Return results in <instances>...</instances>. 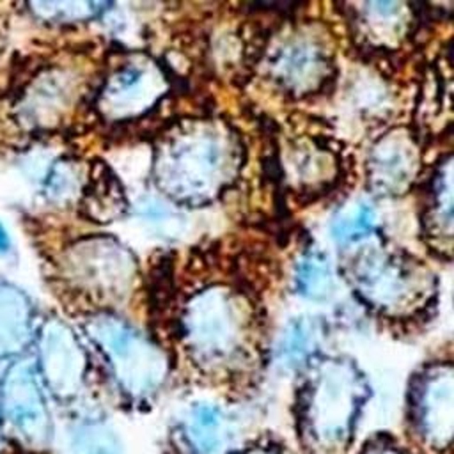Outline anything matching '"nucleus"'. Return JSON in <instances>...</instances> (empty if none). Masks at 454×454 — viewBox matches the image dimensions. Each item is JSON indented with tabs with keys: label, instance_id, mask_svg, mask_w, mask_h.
I'll use <instances>...</instances> for the list:
<instances>
[{
	"label": "nucleus",
	"instance_id": "nucleus-5",
	"mask_svg": "<svg viewBox=\"0 0 454 454\" xmlns=\"http://www.w3.org/2000/svg\"><path fill=\"white\" fill-rule=\"evenodd\" d=\"M37 374L55 399H73L85 381V353L73 332L59 323L48 321L37 339Z\"/></svg>",
	"mask_w": 454,
	"mask_h": 454
},
{
	"label": "nucleus",
	"instance_id": "nucleus-3",
	"mask_svg": "<svg viewBox=\"0 0 454 454\" xmlns=\"http://www.w3.org/2000/svg\"><path fill=\"white\" fill-rule=\"evenodd\" d=\"M89 333L106 360L115 383L133 401H144L156 388L160 369L156 355L126 325L99 317L89 325Z\"/></svg>",
	"mask_w": 454,
	"mask_h": 454
},
{
	"label": "nucleus",
	"instance_id": "nucleus-8",
	"mask_svg": "<svg viewBox=\"0 0 454 454\" xmlns=\"http://www.w3.org/2000/svg\"><path fill=\"white\" fill-rule=\"evenodd\" d=\"M66 454H124L117 433L101 420H83L71 427Z\"/></svg>",
	"mask_w": 454,
	"mask_h": 454
},
{
	"label": "nucleus",
	"instance_id": "nucleus-4",
	"mask_svg": "<svg viewBox=\"0 0 454 454\" xmlns=\"http://www.w3.org/2000/svg\"><path fill=\"white\" fill-rule=\"evenodd\" d=\"M450 372L433 371L417 383L408 411V431L420 454H449L452 442Z\"/></svg>",
	"mask_w": 454,
	"mask_h": 454
},
{
	"label": "nucleus",
	"instance_id": "nucleus-6",
	"mask_svg": "<svg viewBox=\"0 0 454 454\" xmlns=\"http://www.w3.org/2000/svg\"><path fill=\"white\" fill-rule=\"evenodd\" d=\"M32 303L12 282L0 280V362L16 360L32 337Z\"/></svg>",
	"mask_w": 454,
	"mask_h": 454
},
{
	"label": "nucleus",
	"instance_id": "nucleus-12",
	"mask_svg": "<svg viewBox=\"0 0 454 454\" xmlns=\"http://www.w3.org/2000/svg\"><path fill=\"white\" fill-rule=\"evenodd\" d=\"M4 450V436H2V427H0V454Z\"/></svg>",
	"mask_w": 454,
	"mask_h": 454
},
{
	"label": "nucleus",
	"instance_id": "nucleus-9",
	"mask_svg": "<svg viewBox=\"0 0 454 454\" xmlns=\"http://www.w3.org/2000/svg\"><path fill=\"white\" fill-rule=\"evenodd\" d=\"M227 454H296V452L291 450L282 440L264 436V438H257V440L254 438V440L241 442Z\"/></svg>",
	"mask_w": 454,
	"mask_h": 454
},
{
	"label": "nucleus",
	"instance_id": "nucleus-10",
	"mask_svg": "<svg viewBox=\"0 0 454 454\" xmlns=\"http://www.w3.org/2000/svg\"><path fill=\"white\" fill-rule=\"evenodd\" d=\"M355 454H410L401 443H397L392 438L387 436H376L372 440H367L365 445L355 452Z\"/></svg>",
	"mask_w": 454,
	"mask_h": 454
},
{
	"label": "nucleus",
	"instance_id": "nucleus-11",
	"mask_svg": "<svg viewBox=\"0 0 454 454\" xmlns=\"http://www.w3.org/2000/svg\"><path fill=\"white\" fill-rule=\"evenodd\" d=\"M11 250V236L4 225V222L0 220V254H7Z\"/></svg>",
	"mask_w": 454,
	"mask_h": 454
},
{
	"label": "nucleus",
	"instance_id": "nucleus-7",
	"mask_svg": "<svg viewBox=\"0 0 454 454\" xmlns=\"http://www.w3.org/2000/svg\"><path fill=\"white\" fill-rule=\"evenodd\" d=\"M184 447L192 454H227L236 445L234 431L218 408L197 404L183 420Z\"/></svg>",
	"mask_w": 454,
	"mask_h": 454
},
{
	"label": "nucleus",
	"instance_id": "nucleus-1",
	"mask_svg": "<svg viewBox=\"0 0 454 454\" xmlns=\"http://www.w3.org/2000/svg\"><path fill=\"white\" fill-rule=\"evenodd\" d=\"M362 383L349 371L333 367L309 385L296 410V442L301 454H351Z\"/></svg>",
	"mask_w": 454,
	"mask_h": 454
},
{
	"label": "nucleus",
	"instance_id": "nucleus-2",
	"mask_svg": "<svg viewBox=\"0 0 454 454\" xmlns=\"http://www.w3.org/2000/svg\"><path fill=\"white\" fill-rule=\"evenodd\" d=\"M0 419L25 449L43 450L51 443V417L32 360L16 358L2 374Z\"/></svg>",
	"mask_w": 454,
	"mask_h": 454
}]
</instances>
